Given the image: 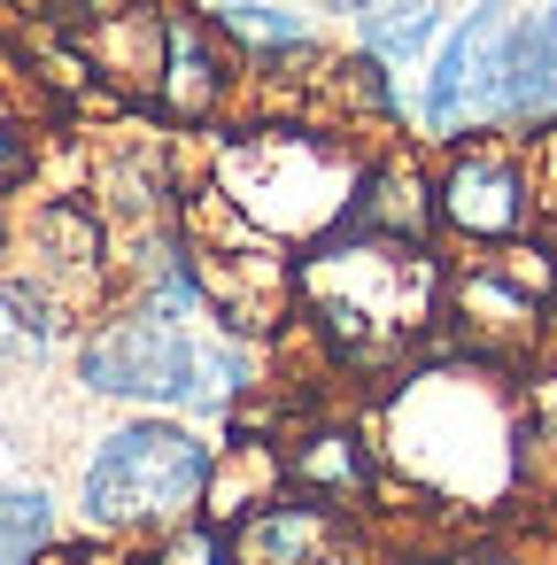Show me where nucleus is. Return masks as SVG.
Masks as SVG:
<instances>
[{
    "instance_id": "nucleus-1",
    "label": "nucleus",
    "mask_w": 557,
    "mask_h": 565,
    "mask_svg": "<svg viewBox=\"0 0 557 565\" xmlns=\"http://www.w3.org/2000/svg\"><path fill=\"white\" fill-rule=\"evenodd\" d=\"M379 457L403 495H426L433 511L488 519L534 480V434H526V387L511 364L464 356L457 341H426L403 372H387L379 403Z\"/></svg>"
},
{
    "instance_id": "nucleus-2",
    "label": "nucleus",
    "mask_w": 557,
    "mask_h": 565,
    "mask_svg": "<svg viewBox=\"0 0 557 565\" xmlns=\"http://www.w3.org/2000/svg\"><path fill=\"white\" fill-rule=\"evenodd\" d=\"M449 256L426 241H387L333 225L325 241L294 248V326L341 380H387L441 333Z\"/></svg>"
},
{
    "instance_id": "nucleus-3",
    "label": "nucleus",
    "mask_w": 557,
    "mask_h": 565,
    "mask_svg": "<svg viewBox=\"0 0 557 565\" xmlns=\"http://www.w3.org/2000/svg\"><path fill=\"white\" fill-rule=\"evenodd\" d=\"M71 387L94 411H171L194 426H233L271 395V356L225 326H171L109 302L71 341Z\"/></svg>"
},
{
    "instance_id": "nucleus-4",
    "label": "nucleus",
    "mask_w": 557,
    "mask_h": 565,
    "mask_svg": "<svg viewBox=\"0 0 557 565\" xmlns=\"http://www.w3.org/2000/svg\"><path fill=\"white\" fill-rule=\"evenodd\" d=\"M217 426L171 418V411H101L63 465V495H71V526L148 550L171 526L202 519L210 480H217Z\"/></svg>"
},
{
    "instance_id": "nucleus-5",
    "label": "nucleus",
    "mask_w": 557,
    "mask_h": 565,
    "mask_svg": "<svg viewBox=\"0 0 557 565\" xmlns=\"http://www.w3.org/2000/svg\"><path fill=\"white\" fill-rule=\"evenodd\" d=\"M372 140L349 132L325 109H287V117H225L210 132V171L202 186L248 217L256 233H271L279 248H310L333 225H349L356 179H364Z\"/></svg>"
},
{
    "instance_id": "nucleus-6",
    "label": "nucleus",
    "mask_w": 557,
    "mask_h": 565,
    "mask_svg": "<svg viewBox=\"0 0 557 565\" xmlns=\"http://www.w3.org/2000/svg\"><path fill=\"white\" fill-rule=\"evenodd\" d=\"M511 47H518V0H457L433 55L410 78V140L457 148L511 125Z\"/></svg>"
},
{
    "instance_id": "nucleus-7",
    "label": "nucleus",
    "mask_w": 557,
    "mask_h": 565,
    "mask_svg": "<svg viewBox=\"0 0 557 565\" xmlns=\"http://www.w3.org/2000/svg\"><path fill=\"white\" fill-rule=\"evenodd\" d=\"M433 233H441V248H472V256L542 233L534 140L480 132V140L441 148V163H433Z\"/></svg>"
},
{
    "instance_id": "nucleus-8",
    "label": "nucleus",
    "mask_w": 557,
    "mask_h": 565,
    "mask_svg": "<svg viewBox=\"0 0 557 565\" xmlns=\"http://www.w3.org/2000/svg\"><path fill=\"white\" fill-rule=\"evenodd\" d=\"M279 465L287 488L333 503V511H379V495L395 488L387 457H379V426L372 411H310V418H279Z\"/></svg>"
},
{
    "instance_id": "nucleus-9",
    "label": "nucleus",
    "mask_w": 557,
    "mask_h": 565,
    "mask_svg": "<svg viewBox=\"0 0 557 565\" xmlns=\"http://www.w3.org/2000/svg\"><path fill=\"white\" fill-rule=\"evenodd\" d=\"M240 63L217 40V24L194 9V0H156V78L148 102L179 125V132H217L233 94H240Z\"/></svg>"
},
{
    "instance_id": "nucleus-10",
    "label": "nucleus",
    "mask_w": 557,
    "mask_h": 565,
    "mask_svg": "<svg viewBox=\"0 0 557 565\" xmlns=\"http://www.w3.org/2000/svg\"><path fill=\"white\" fill-rule=\"evenodd\" d=\"M217 24V40L233 47V63L256 86H287V78H318L333 55V24L310 0H194Z\"/></svg>"
},
{
    "instance_id": "nucleus-11",
    "label": "nucleus",
    "mask_w": 557,
    "mask_h": 565,
    "mask_svg": "<svg viewBox=\"0 0 557 565\" xmlns=\"http://www.w3.org/2000/svg\"><path fill=\"white\" fill-rule=\"evenodd\" d=\"M240 565H372V534L356 511H333L302 488H279L240 526Z\"/></svg>"
},
{
    "instance_id": "nucleus-12",
    "label": "nucleus",
    "mask_w": 557,
    "mask_h": 565,
    "mask_svg": "<svg viewBox=\"0 0 557 565\" xmlns=\"http://www.w3.org/2000/svg\"><path fill=\"white\" fill-rule=\"evenodd\" d=\"M349 225L441 248V233H433V163H418V140H372L356 202H349Z\"/></svg>"
},
{
    "instance_id": "nucleus-13",
    "label": "nucleus",
    "mask_w": 557,
    "mask_h": 565,
    "mask_svg": "<svg viewBox=\"0 0 557 565\" xmlns=\"http://www.w3.org/2000/svg\"><path fill=\"white\" fill-rule=\"evenodd\" d=\"M511 140L557 132V0L518 9V47H511Z\"/></svg>"
},
{
    "instance_id": "nucleus-14",
    "label": "nucleus",
    "mask_w": 557,
    "mask_h": 565,
    "mask_svg": "<svg viewBox=\"0 0 557 565\" xmlns=\"http://www.w3.org/2000/svg\"><path fill=\"white\" fill-rule=\"evenodd\" d=\"M71 534V495L40 472L0 480V565H47V550Z\"/></svg>"
},
{
    "instance_id": "nucleus-15",
    "label": "nucleus",
    "mask_w": 557,
    "mask_h": 565,
    "mask_svg": "<svg viewBox=\"0 0 557 565\" xmlns=\"http://www.w3.org/2000/svg\"><path fill=\"white\" fill-rule=\"evenodd\" d=\"M441 24H449V0H387V9L356 17V24H341V32H349V47L379 55L395 78H418V63L433 55Z\"/></svg>"
},
{
    "instance_id": "nucleus-16",
    "label": "nucleus",
    "mask_w": 557,
    "mask_h": 565,
    "mask_svg": "<svg viewBox=\"0 0 557 565\" xmlns=\"http://www.w3.org/2000/svg\"><path fill=\"white\" fill-rule=\"evenodd\" d=\"M140 565H240V534L217 526V519H186V526H171L163 542H148Z\"/></svg>"
},
{
    "instance_id": "nucleus-17",
    "label": "nucleus",
    "mask_w": 557,
    "mask_h": 565,
    "mask_svg": "<svg viewBox=\"0 0 557 565\" xmlns=\"http://www.w3.org/2000/svg\"><path fill=\"white\" fill-rule=\"evenodd\" d=\"M526 434H534V472L549 465L557 472V364L549 372H526Z\"/></svg>"
},
{
    "instance_id": "nucleus-18",
    "label": "nucleus",
    "mask_w": 557,
    "mask_h": 565,
    "mask_svg": "<svg viewBox=\"0 0 557 565\" xmlns=\"http://www.w3.org/2000/svg\"><path fill=\"white\" fill-rule=\"evenodd\" d=\"M24 179H32V132H24L9 109H0V194L24 186Z\"/></svg>"
},
{
    "instance_id": "nucleus-19",
    "label": "nucleus",
    "mask_w": 557,
    "mask_h": 565,
    "mask_svg": "<svg viewBox=\"0 0 557 565\" xmlns=\"http://www.w3.org/2000/svg\"><path fill=\"white\" fill-rule=\"evenodd\" d=\"M534 171H542V233L557 241V132L534 140Z\"/></svg>"
},
{
    "instance_id": "nucleus-20",
    "label": "nucleus",
    "mask_w": 557,
    "mask_h": 565,
    "mask_svg": "<svg viewBox=\"0 0 557 565\" xmlns=\"http://www.w3.org/2000/svg\"><path fill=\"white\" fill-rule=\"evenodd\" d=\"M441 565H526V557H511V550H495V542H464V550H449Z\"/></svg>"
},
{
    "instance_id": "nucleus-21",
    "label": "nucleus",
    "mask_w": 557,
    "mask_h": 565,
    "mask_svg": "<svg viewBox=\"0 0 557 565\" xmlns=\"http://www.w3.org/2000/svg\"><path fill=\"white\" fill-rule=\"evenodd\" d=\"M310 9H318L325 24H356V17H372V9H387V0H310Z\"/></svg>"
}]
</instances>
